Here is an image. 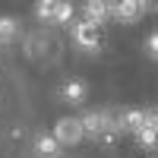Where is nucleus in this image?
I'll list each match as a JSON object with an SVG mask.
<instances>
[{
	"label": "nucleus",
	"mask_w": 158,
	"mask_h": 158,
	"mask_svg": "<svg viewBox=\"0 0 158 158\" xmlns=\"http://www.w3.org/2000/svg\"><path fill=\"white\" fill-rule=\"evenodd\" d=\"M108 16H111V3H104V0H89V3H85V22L104 29Z\"/></svg>",
	"instance_id": "obj_7"
},
{
	"label": "nucleus",
	"mask_w": 158,
	"mask_h": 158,
	"mask_svg": "<svg viewBox=\"0 0 158 158\" xmlns=\"http://www.w3.org/2000/svg\"><path fill=\"white\" fill-rule=\"evenodd\" d=\"M85 136L82 123H79V117H60V120L54 123V139L60 142V146H79Z\"/></svg>",
	"instance_id": "obj_4"
},
{
	"label": "nucleus",
	"mask_w": 158,
	"mask_h": 158,
	"mask_svg": "<svg viewBox=\"0 0 158 158\" xmlns=\"http://www.w3.org/2000/svg\"><path fill=\"white\" fill-rule=\"evenodd\" d=\"M19 35V19L16 16H0V44H10Z\"/></svg>",
	"instance_id": "obj_10"
},
{
	"label": "nucleus",
	"mask_w": 158,
	"mask_h": 158,
	"mask_svg": "<svg viewBox=\"0 0 158 158\" xmlns=\"http://www.w3.org/2000/svg\"><path fill=\"white\" fill-rule=\"evenodd\" d=\"M35 152L41 155V158H57L63 152V146L54 139V133H41V136L35 139Z\"/></svg>",
	"instance_id": "obj_8"
},
{
	"label": "nucleus",
	"mask_w": 158,
	"mask_h": 158,
	"mask_svg": "<svg viewBox=\"0 0 158 158\" xmlns=\"http://www.w3.org/2000/svg\"><path fill=\"white\" fill-rule=\"evenodd\" d=\"M146 127L158 133V111H146Z\"/></svg>",
	"instance_id": "obj_13"
},
{
	"label": "nucleus",
	"mask_w": 158,
	"mask_h": 158,
	"mask_svg": "<svg viewBox=\"0 0 158 158\" xmlns=\"http://www.w3.org/2000/svg\"><path fill=\"white\" fill-rule=\"evenodd\" d=\"M73 41H76L79 51H98L101 41H104V29H101V25L85 22V19H79L73 25Z\"/></svg>",
	"instance_id": "obj_3"
},
{
	"label": "nucleus",
	"mask_w": 158,
	"mask_h": 158,
	"mask_svg": "<svg viewBox=\"0 0 158 158\" xmlns=\"http://www.w3.org/2000/svg\"><path fill=\"white\" fill-rule=\"evenodd\" d=\"M146 127V111H139V108H130L120 114V120H117V130H123V133H139V130Z\"/></svg>",
	"instance_id": "obj_6"
},
{
	"label": "nucleus",
	"mask_w": 158,
	"mask_h": 158,
	"mask_svg": "<svg viewBox=\"0 0 158 158\" xmlns=\"http://www.w3.org/2000/svg\"><path fill=\"white\" fill-rule=\"evenodd\" d=\"M85 82H82V79H70V82L67 85H63V92H60V95H63V101H67V104H82L85 101Z\"/></svg>",
	"instance_id": "obj_9"
},
{
	"label": "nucleus",
	"mask_w": 158,
	"mask_h": 158,
	"mask_svg": "<svg viewBox=\"0 0 158 158\" xmlns=\"http://www.w3.org/2000/svg\"><path fill=\"white\" fill-rule=\"evenodd\" d=\"M79 123H82V130H85V136H92V139H104L108 142L111 136H114V130H117V123L111 120V114L108 111H85L82 117H79Z\"/></svg>",
	"instance_id": "obj_1"
},
{
	"label": "nucleus",
	"mask_w": 158,
	"mask_h": 158,
	"mask_svg": "<svg viewBox=\"0 0 158 158\" xmlns=\"http://www.w3.org/2000/svg\"><path fill=\"white\" fill-rule=\"evenodd\" d=\"M146 10H149V3H139V0H120V3H111L114 19H117V22H123V25H133V22H139Z\"/></svg>",
	"instance_id": "obj_5"
},
{
	"label": "nucleus",
	"mask_w": 158,
	"mask_h": 158,
	"mask_svg": "<svg viewBox=\"0 0 158 158\" xmlns=\"http://www.w3.org/2000/svg\"><path fill=\"white\" fill-rule=\"evenodd\" d=\"M136 142H139V149H146V152H155L158 149V133L149 127H142L139 133H136Z\"/></svg>",
	"instance_id": "obj_11"
},
{
	"label": "nucleus",
	"mask_w": 158,
	"mask_h": 158,
	"mask_svg": "<svg viewBox=\"0 0 158 158\" xmlns=\"http://www.w3.org/2000/svg\"><path fill=\"white\" fill-rule=\"evenodd\" d=\"M35 13L51 25H67L73 19V3H67V0H41V3H35Z\"/></svg>",
	"instance_id": "obj_2"
},
{
	"label": "nucleus",
	"mask_w": 158,
	"mask_h": 158,
	"mask_svg": "<svg viewBox=\"0 0 158 158\" xmlns=\"http://www.w3.org/2000/svg\"><path fill=\"white\" fill-rule=\"evenodd\" d=\"M146 51L158 60V32H149V35H146Z\"/></svg>",
	"instance_id": "obj_12"
}]
</instances>
